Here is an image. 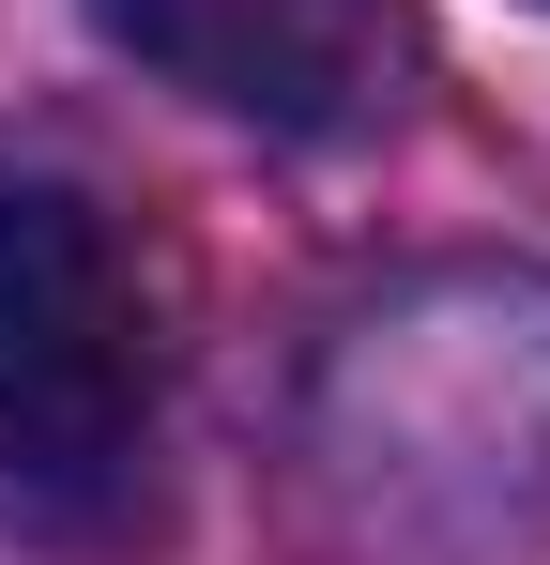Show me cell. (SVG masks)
<instances>
[{
	"label": "cell",
	"instance_id": "cell-1",
	"mask_svg": "<svg viewBox=\"0 0 550 565\" xmlns=\"http://www.w3.org/2000/svg\"><path fill=\"white\" fill-rule=\"evenodd\" d=\"M306 504L367 565H505L550 535V276L429 260L306 367Z\"/></svg>",
	"mask_w": 550,
	"mask_h": 565
},
{
	"label": "cell",
	"instance_id": "cell-2",
	"mask_svg": "<svg viewBox=\"0 0 550 565\" xmlns=\"http://www.w3.org/2000/svg\"><path fill=\"white\" fill-rule=\"evenodd\" d=\"M154 444V306L77 184H0V504L107 520Z\"/></svg>",
	"mask_w": 550,
	"mask_h": 565
},
{
	"label": "cell",
	"instance_id": "cell-3",
	"mask_svg": "<svg viewBox=\"0 0 550 565\" xmlns=\"http://www.w3.org/2000/svg\"><path fill=\"white\" fill-rule=\"evenodd\" d=\"M123 62L261 138H352L398 77V0H92Z\"/></svg>",
	"mask_w": 550,
	"mask_h": 565
},
{
	"label": "cell",
	"instance_id": "cell-4",
	"mask_svg": "<svg viewBox=\"0 0 550 565\" xmlns=\"http://www.w3.org/2000/svg\"><path fill=\"white\" fill-rule=\"evenodd\" d=\"M536 15H550V0H536Z\"/></svg>",
	"mask_w": 550,
	"mask_h": 565
}]
</instances>
